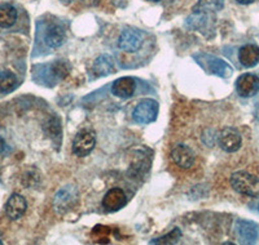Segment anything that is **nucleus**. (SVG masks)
Returning a JSON list of instances; mask_svg holds the SVG:
<instances>
[{"label": "nucleus", "instance_id": "1", "mask_svg": "<svg viewBox=\"0 0 259 245\" xmlns=\"http://www.w3.org/2000/svg\"><path fill=\"white\" fill-rule=\"evenodd\" d=\"M231 186L233 190L249 198H258L259 196V178L254 174L244 172H236L231 177Z\"/></svg>", "mask_w": 259, "mask_h": 245}, {"label": "nucleus", "instance_id": "2", "mask_svg": "<svg viewBox=\"0 0 259 245\" xmlns=\"http://www.w3.org/2000/svg\"><path fill=\"white\" fill-rule=\"evenodd\" d=\"M158 102L154 99H143L138 103L133 112L134 121L138 124H149L153 122L158 116Z\"/></svg>", "mask_w": 259, "mask_h": 245}, {"label": "nucleus", "instance_id": "3", "mask_svg": "<svg viewBox=\"0 0 259 245\" xmlns=\"http://www.w3.org/2000/svg\"><path fill=\"white\" fill-rule=\"evenodd\" d=\"M144 43V36L140 31L135 29L123 30L118 39V47L121 48L124 52H136L143 47Z\"/></svg>", "mask_w": 259, "mask_h": 245}, {"label": "nucleus", "instance_id": "4", "mask_svg": "<svg viewBox=\"0 0 259 245\" xmlns=\"http://www.w3.org/2000/svg\"><path fill=\"white\" fill-rule=\"evenodd\" d=\"M96 145L95 135L90 131H80L73 141V152L77 156L84 158L92 152Z\"/></svg>", "mask_w": 259, "mask_h": 245}, {"label": "nucleus", "instance_id": "5", "mask_svg": "<svg viewBox=\"0 0 259 245\" xmlns=\"http://www.w3.org/2000/svg\"><path fill=\"white\" fill-rule=\"evenodd\" d=\"M236 89L241 97H253L259 91V78L254 74H244L236 82Z\"/></svg>", "mask_w": 259, "mask_h": 245}, {"label": "nucleus", "instance_id": "6", "mask_svg": "<svg viewBox=\"0 0 259 245\" xmlns=\"http://www.w3.org/2000/svg\"><path fill=\"white\" fill-rule=\"evenodd\" d=\"M241 135L233 128H224L219 135V145L227 152H236L241 147Z\"/></svg>", "mask_w": 259, "mask_h": 245}, {"label": "nucleus", "instance_id": "7", "mask_svg": "<svg viewBox=\"0 0 259 245\" xmlns=\"http://www.w3.org/2000/svg\"><path fill=\"white\" fill-rule=\"evenodd\" d=\"M77 202V190L73 186L64 187L55 196V208L57 212H66Z\"/></svg>", "mask_w": 259, "mask_h": 245}, {"label": "nucleus", "instance_id": "8", "mask_svg": "<svg viewBox=\"0 0 259 245\" xmlns=\"http://www.w3.org/2000/svg\"><path fill=\"white\" fill-rule=\"evenodd\" d=\"M127 204V196L121 189H112L103 199V207L108 212H117Z\"/></svg>", "mask_w": 259, "mask_h": 245}, {"label": "nucleus", "instance_id": "9", "mask_svg": "<svg viewBox=\"0 0 259 245\" xmlns=\"http://www.w3.org/2000/svg\"><path fill=\"white\" fill-rule=\"evenodd\" d=\"M26 208L27 203L24 196L18 195V194H13L8 199V202L6 204V214L9 219L16 221V219L24 216L25 212H26Z\"/></svg>", "mask_w": 259, "mask_h": 245}, {"label": "nucleus", "instance_id": "10", "mask_svg": "<svg viewBox=\"0 0 259 245\" xmlns=\"http://www.w3.org/2000/svg\"><path fill=\"white\" fill-rule=\"evenodd\" d=\"M236 230L239 233V237L242 242L245 244H251L255 242L258 239V226L250 221H244V219H239L236 223Z\"/></svg>", "mask_w": 259, "mask_h": 245}, {"label": "nucleus", "instance_id": "11", "mask_svg": "<svg viewBox=\"0 0 259 245\" xmlns=\"http://www.w3.org/2000/svg\"><path fill=\"white\" fill-rule=\"evenodd\" d=\"M136 91V82L135 79L126 76V78H119L115 80L112 85V92L114 96L119 98H130L133 97Z\"/></svg>", "mask_w": 259, "mask_h": 245}, {"label": "nucleus", "instance_id": "12", "mask_svg": "<svg viewBox=\"0 0 259 245\" xmlns=\"http://www.w3.org/2000/svg\"><path fill=\"white\" fill-rule=\"evenodd\" d=\"M172 160L183 169H189L194 163V154L186 145H178L171 152Z\"/></svg>", "mask_w": 259, "mask_h": 245}, {"label": "nucleus", "instance_id": "13", "mask_svg": "<svg viewBox=\"0 0 259 245\" xmlns=\"http://www.w3.org/2000/svg\"><path fill=\"white\" fill-rule=\"evenodd\" d=\"M239 59L245 68H253L259 62V48L254 44H247L240 49Z\"/></svg>", "mask_w": 259, "mask_h": 245}, {"label": "nucleus", "instance_id": "14", "mask_svg": "<svg viewBox=\"0 0 259 245\" xmlns=\"http://www.w3.org/2000/svg\"><path fill=\"white\" fill-rule=\"evenodd\" d=\"M46 44L51 48L61 47L65 41V30L60 25H51L46 31Z\"/></svg>", "mask_w": 259, "mask_h": 245}, {"label": "nucleus", "instance_id": "15", "mask_svg": "<svg viewBox=\"0 0 259 245\" xmlns=\"http://www.w3.org/2000/svg\"><path fill=\"white\" fill-rule=\"evenodd\" d=\"M17 21V11L11 4H2L0 6V27L9 29Z\"/></svg>", "mask_w": 259, "mask_h": 245}, {"label": "nucleus", "instance_id": "16", "mask_svg": "<svg viewBox=\"0 0 259 245\" xmlns=\"http://www.w3.org/2000/svg\"><path fill=\"white\" fill-rule=\"evenodd\" d=\"M114 70V61L110 55H100L95 61L92 71L96 76H105L109 75Z\"/></svg>", "mask_w": 259, "mask_h": 245}, {"label": "nucleus", "instance_id": "17", "mask_svg": "<svg viewBox=\"0 0 259 245\" xmlns=\"http://www.w3.org/2000/svg\"><path fill=\"white\" fill-rule=\"evenodd\" d=\"M17 87V78L15 74L9 71H2L0 73V92L2 93H9Z\"/></svg>", "mask_w": 259, "mask_h": 245}, {"label": "nucleus", "instance_id": "18", "mask_svg": "<svg viewBox=\"0 0 259 245\" xmlns=\"http://www.w3.org/2000/svg\"><path fill=\"white\" fill-rule=\"evenodd\" d=\"M224 0H198V7L203 11H221Z\"/></svg>", "mask_w": 259, "mask_h": 245}, {"label": "nucleus", "instance_id": "19", "mask_svg": "<svg viewBox=\"0 0 259 245\" xmlns=\"http://www.w3.org/2000/svg\"><path fill=\"white\" fill-rule=\"evenodd\" d=\"M214 68H211V71L217 75H221V76H228L231 73H232V69L228 66L224 61L222 59H217L214 58Z\"/></svg>", "mask_w": 259, "mask_h": 245}, {"label": "nucleus", "instance_id": "20", "mask_svg": "<svg viewBox=\"0 0 259 245\" xmlns=\"http://www.w3.org/2000/svg\"><path fill=\"white\" fill-rule=\"evenodd\" d=\"M180 237V230L179 228H174L168 235L163 237H159L158 240H153L152 244H172V242H177L178 239Z\"/></svg>", "mask_w": 259, "mask_h": 245}, {"label": "nucleus", "instance_id": "21", "mask_svg": "<svg viewBox=\"0 0 259 245\" xmlns=\"http://www.w3.org/2000/svg\"><path fill=\"white\" fill-rule=\"evenodd\" d=\"M6 150V141L3 140V138L0 137V154Z\"/></svg>", "mask_w": 259, "mask_h": 245}, {"label": "nucleus", "instance_id": "22", "mask_svg": "<svg viewBox=\"0 0 259 245\" xmlns=\"http://www.w3.org/2000/svg\"><path fill=\"white\" fill-rule=\"evenodd\" d=\"M237 2H239L240 4H250L253 3L254 0H237Z\"/></svg>", "mask_w": 259, "mask_h": 245}, {"label": "nucleus", "instance_id": "23", "mask_svg": "<svg viewBox=\"0 0 259 245\" xmlns=\"http://www.w3.org/2000/svg\"><path fill=\"white\" fill-rule=\"evenodd\" d=\"M62 4H71L73 2H75V0H60Z\"/></svg>", "mask_w": 259, "mask_h": 245}, {"label": "nucleus", "instance_id": "24", "mask_svg": "<svg viewBox=\"0 0 259 245\" xmlns=\"http://www.w3.org/2000/svg\"><path fill=\"white\" fill-rule=\"evenodd\" d=\"M149 2H159V0H149Z\"/></svg>", "mask_w": 259, "mask_h": 245}]
</instances>
